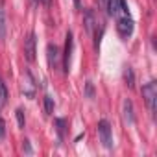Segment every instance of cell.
I'll return each mask as SVG.
<instances>
[{
    "label": "cell",
    "instance_id": "obj_1",
    "mask_svg": "<svg viewBox=\"0 0 157 157\" xmlns=\"http://www.w3.org/2000/svg\"><path fill=\"white\" fill-rule=\"evenodd\" d=\"M142 98L150 109L151 115H155V105H157V83L155 82H148L144 87H142Z\"/></svg>",
    "mask_w": 157,
    "mask_h": 157
},
{
    "label": "cell",
    "instance_id": "obj_2",
    "mask_svg": "<svg viewBox=\"0 0 157 157\" xmlns=\"http://www.w3.org/2000/svg\"><path fill=\"white\" fill-rule=\"evenodd\" d=\"M98 135H100L102 144L107 150H111L113 148V131H111V126H109L107 120H100L98 122Z\"/></svg>",
    "mask_w": 157,
    "mask_h": 157
},
{
    "label": "cell",
    "instance_id": "obj_3",
    "mask_svg": "<svg viewBox=\"0 0 157 157\" xmlns=\"http://www.w3.org/2000/svg\"><path fill=\"white\" fill-rule=\"evenodd\" d=\"M107 13L115 19L128 15V4L126 0H107Z\"/></svg>",
    "mask_w": 157,
    "mask_h": 157
},
{
    "label": "cell",
    "instance_id": "obj_4",
    "mask_svg": "<svg viewBox=\"0 0 157 157\" xmlns=\"http://www.w3.org/2000/svg\"><path fill=\"white\" fill-rule=\"evenodd\" d=\"M117 30L122 37H129L133 33V19L129 15H122L117 19Z\"/></svg>",
    "mask_w": 157,
    "mask_h": 157
},
{
    "label": "cell",
    "instance_id": "obj_5",
    "mask_svg": "<svg viewBox=\"0 0 157 157\" xmlns=\"http://www.w3.org/2000/svg\"><path fill=\"white\" fill-rule=\"evenodd\" d=\"M46 59H48V67L52 70L59 68V65H61V54H59V48L56 44H48L46 46Z\"/></svg>",
    "mask_w": 157,
    "mask_h": 157
},
{
    "label": "cell",
    "instance_id": "obj_6",
    "mask_svg": "<svg viewBox=\"0 0 157 157\" xmlns=\"http://www.w3.org/2000/svg\"><path fill=\"white\" fill-rule=\"evenodd\" d=\"M72 46H74V37L72 32H67V41H65V54H63V70H70V57H72Z\"/></svg>",
    "mask_w": 157,
    "mask_h": 157
},
{
    "label": "cell",
    "instance_id": "obj_7",
    "mask_svg": "<svg viewBox=\"0 0 157 157\" xmlns=\"http://www.w3.org/2000/svg\"><path fill=\"white\" fill-rule=\"evenodd\" d=\"M35 33H30L26 39H24V54H26V59L28 61H35Z\"/></svg>",
    "mask_w": 157,
    "mask_h": 157
},
{
    "label": "cell",
    "instance_id": "obj_8",
    "mask_svg": "<svg viewBox=\"0 0 157 157\" xmlns=\"http://www.w3.org/2000/svg\"><path fill=\"white\" fill-rule=\"evenodd\" d=\"M83 26H85V32H87L89 35H94L96 17H94V11H93V10H85V13H83Z\"/></svg>",
    "mask_w": 157,
    "mask_h": 157
},
{
    "label": "cell",
    "instance_id": "obj_9",
    "mask_svg": "<svg viewBox=\"0 0 157 157\" xmlns=\"http://www.w3.org/2000/svg\"><path fill=\"white\" fill-rule=\"evenodd\" d=\"M122 113H124V122L126 124H135V115H133V104L131 100H124L122 102Z\"/></svg>",
    "mask_w": 157,
    "mask_h": 157
},
{
    "label": "cell",
    "instance_id": "obj_10",
    "mask_svg": "<svg viewBox=\"0 0 157 157\" xmlns=\"http://www.w3.org/2000/svg\"><path fill=\"white\" fill-rule=\"evenodd\" d=\"M6 33H8V21L4 10H0V43L6 41Z\"/></svg>",
    "mask_w": 157,
    "mask_h": 157
},
{
    "label": "cell",
    "instance_id": "obj_11",
    "mask_svg": "<svg viewBox=\"0 0 157 157\" xmlns=\"http://www.w3.org/2000/svg\"><path fill=\"white\" fill-rule=\"evenodd\" d=\"M124 82H126V85H128L129 89L135 87V74H133L131 67H126V68H124Z\"/></svg>",
    "mask_w": 157,
    "mask_h": 157
},
{
    "label": "cell",
    "instance_id": "obj_12",
    "mask_svg": "<svg viewBox=\"0 0 157 157\" xmlns=\"http://www.w3.org/2000/svg\"><path fill=\"white\" fill-rule=\"evenodd\" d=\"M44 111H46V115H52L54 113V98L50 94L44 96Z\"/></svg>",
    "mask_w": 157,
    "mask_h": 157
},
{
    "label": "cell",
    "instance_id": "obj_13",
    "mask_svg": "<svg viewBox=\"0 0 157 157\" xmlns=\"http://www.w3.org/2000/svg\"><path fill=\"white\" fill-rule=\"evenodd\" d=\"M0 100H2V104L8 102V89H6V83L2 78H0Z\"/></svg>",
    "mask_w": 157,
    "mask_h": 157
},
{
    "label": "cell",
    "instance_id": "obj_14",
    "mask_svg": "<svg viewBox=\"0 0 157 157\" xmlns=\"http://www.w3.org/2000/svg\"><path fill=\"white\" fill-rule=\"evenodd\" d=\"M56 126H57L59 139H63V135H65V120H63V118H57V120H56Z\"/></svg>",
    "mask_w": 157,
    "mask_h": 157
},
{
    "label": "cell",
    "instance_id": "obj_15",
    "mask_svg": "<svg viewBox=\"0 0 157 157\" xmlns=\"http://www.w3.org/2000/svg\"><path fill=\"white\" fill-rule=\"evenodd\" d=\"M85 94H87V98H89V100H93V98H94V87H93V83H91V82H87V83H85Z\"/></svg>",
    "mask_w": 157,
    "mask_h": 157
},
{
    "label": "cell",
    "instance_id": "obj_16",
    "mask_svg": "<svg viewBox=\"0 0 157 157\" xmlns=\"http://www.w3.org/2000/svg\"><path fill=\"white\" fill-rule=\"evenodd\" d=\"M15 115H17V122H19V126L24 128V122H26V120H24V111H22V109H17Z\"/></svg>",
    "mask_w": 157,
    "mask_h": 157
},
{
    "label": "cell",
    "instance_id": "obj_17",
    "mask_svg": "<svg viewBox=\"0 0 157 157\" xmlns=\"http://www.w3.org/2000/svg\"><path fill=\"white\" fill-rule=\"evenodd\" d=\"M22 150H24L28 155H32V146H30V140H24V142H22Z\"/></svg>",
    "mask_w": 157,
    "mask_h": 157
},
{
    "label": "cell",
    "instance_id": "obj_18",
    "mask_svg": "<svg viewBox=\"0 0 157 157\" xmlns=\"http://www.w3.org/2000/svg\"><path fill=\"white\" fill-rule=\"evenodd\" d=\"M4 135H6V122L0 118V139H4Z\"/></svg>",
    "mask_w": 157,
    "mask_h": 157
},
{
    "label": "cell",
    "instance_id": "obj_19",
    "mask_svg": "<svg viewBox=\"0 0 157 157\" xmlns=\"http://www.w3.org/2000/svg\"><path fill=\"white\" fill-rule=\"evenodd\" d=\"M35 4H41V6H50L52 4V0H33Z\"/></svg>",
    "mask_w": 157,
    "mask_h": 157
},
{
    "label": "cell",
    "instance_id": "obj_20",
    "mask_svg": "<svg viewBox=\"0 0 157 157\" xmlns=\"http://www.w3.org/2000/svg\"><path fill=\"white\" fill-rule=\"evenodd\" d=\"M74 6H76L78 10H80V8H82V2H80V0H74Z\"/></svg>",
    "mask_w": 157,
    "mask_h": 157
}]
</instances>
